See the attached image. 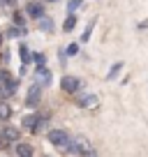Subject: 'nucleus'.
Masks as SVG:
<instances>
[{"label": "nucleus", "instance_id": "obj_2", "mask_svg": "<svg viewBox=\"0 0 148 157\" xmlns=\"http://www.w3.org/2000/svg\"><path fill=\"white\" fill-rule=\"evenodd\" d=\"M49 143H53L56 148H65L69 143V134L65 129H51L49 132Z\"/></svg>", "mask_w": 148, "mask_h": 157}, {"label": "nucleus", "instance_id": "obj_10", "mask_svg": "<svg viewBox=\"0 0 148 157\" xmlns=\"http://www.w3.org/2000/svg\"><path fill=\"white\" fill-rule=\"evenodd\" d=\"M16 155H23V157H33L35 155V150L30 146H25V143H19L16 146Z\"/></svg>", "mask_w": 148, "mask_h": 157}, {"label": "nucleus", "instance_id": "obj_3", "mask_svg": "<svg viewBox=\"0 0 148 157\" xmlns=\"http://www.w3.org/2000/svg\"><path fill=\"white\" fill-rule=\"evenodd\" d=\"M40 99H42V86L35 81V86H30L28 88V95H25V106H37L40 104Z\"/></svg>", "mask_w": 148, "mask_h": 157}, {"label": "nucleus", "instance_id": "obj_18", "mask_svg": "<svg viewBox=\"0 0 148 157\" xmlns=\"http://www.w3.org/2000/svg\"><path fill=\"white\" fill-rule=\"evenodd\" d=\"M65 53H67V56H76V53H79V44H69Z\"/></svg>", "mask_w": 148, "mask_h": 157}, {"label": "nucleus", "instance_id": "obj_22", "mask_svg": "<svg viewBox=\"0 0 148 157\" xmlns=\"http://www.w3.org/2000/svg\"><path fill=\"white\" fill-rule=\"evenodd\" d=\"M2 2H5V5H12V2H14V0H2Z\"/></svg>", "mask_w": 148, "mask_h": 157}, {"label": "nucleus", "instance_id": "obj_23", "mask_svg": "<svg viewBox=\"0 0 148 157\" xmlns=\"http://www.w3.org/2000/svg\"><path fill=\"white\" fill-rule=\"evenodd\" d=\"M0 44H2V37H0Z\"/></svg>", "mask_w": 148, "mask_h": 157}, {"label": "nucleus", "instance_id": "obj_1", "mask_svg": "<svg viewBox=\"0 0 148 157\" xmlns=\"http://www.w3.org/2000/svg\"><path fill=\"white\" fill-rule=\"evenodd\" d=\"M67 152L69 155H95V148L90 146L86 139H76V141H72V143H67Z\"/></svg>", "mask_w": 148, "mask_h": 157}, {"label": "nucleus", "instance_id": "obj_9", "mask_svg": "<svg viewBox=\"0 0 148 157\" xmlns=\"http://www.w3.org/2000/svg\"><path fill=\"white\" fill-rule=\"evenodd\" d=\"M37 23H40V28L44 30V33H51V30H53V21L46 19V16H40V19H37Z\"/></svg>", "mask_w": 148, "mask_h": 157}, {"label": "nucleus", "instance_id": "obj_13", "mask_svg": "<svg viewBox=\"0 0 148 157\" xmlns=\"http://www.w3.org/2000/svg\"><path fill=\"white\" fill-rule=\"evenodd\" d=\"M120 69H123V63H114V65H111V69H109V74H107V78H109V81H111V78H116Z\"/></svg>", "mask_w": 148, "mask_h": 157}, {"label": "nucleus", "instance_id": "obj_15", "mask_svg": "<svg viewBox=\"0 0 148 157\" xmlns=\"http://www.w3.org/2000/svg\"><path fill=\"white\" fill-rule=\"evenodd\" d=\"M35 123H37V116H25V118H23V125H25L28 129H33Z\"/></svg>", "mask_w": 148, "mask_h": 157}, {"label": "nucleus", "instance_id": "obj_24", "mask_svg": "<svg viewBox=\"0 0 148 157\" xmlns=\"http://www.w3.org/2000/svg\"><path fill=\"white\" fill-rule=\"evenodd\" d=\"M49 2H56V0H49Z\"/></svg>", "mask_w": 148, "mask_h": 157}, {"label": "nucleus", "instance_id": "obj_5", "mask_svg": "<svg viewBox=\"0 0 148 157\" xmlns=\"http://www.w3.org/2000/svg\"><path fill=\"white\" fill-rule=\"evenodd\" d=\"M35 81L40 86H49L51 83V72L44 67V65H37V72H35Z\"/></svg>", "mask_w": 148, "mask_h": 157}, {"label": "nucleus", "instance_id": "obj_14", "mask_svg": "<svg viewBox=\"0 0 148 157\" xmlns=\"http://www.w3.org/2000/svg\"><path fill=\"white\" fill-rule=\"evenodd\" d=\"M19 53H21L23 65H28V63H30V51H28V46H19Z\"/></svg>", "mask_w": 148, "mask_h": 157}, {"label": "nucleus", "instance_id": "obj_19", "mask_svg": "<svg viewBox=\"0 0 148 157\" xmlns=\"http://www.w3.org/2000/svg\"><path fill=\"white\" fill-rule=\"evenodd\" d=\"M81 5V0H69V5H67V10H69V14H74V10Z\"/></svg>", "mask_w": 148, "mask_h": 157}, {"label": "nucleus", "instance_id": "obj_17", "mask_svg": "<svg viewBox=\"0 0 148 157\" xmlns=\"http://www.w3.org/2000/svg\"><path fill=\"white\" fill-rule=\"evenodd\" d=\"M93 25H95V21H90V23H88V28L84 30V37H81L84 42H88V39H90V30H93Z\"/></svg>", "mask_w": 148, "mask_h": 157}, {"label": "nucleus", "instance_id": "obj_6", "mask_svg": "<svg viewBox=\"0 0 148 157\" xmlns=\"http://www.w3.org/2000/svg\"><path fill=\"white\" fill-rule=\"evenodd\" d=\"M25 12H28L30 19H40V16H44V5L33 0V2H28V5H25Z\"/></svg>", "mask_w": 148, "mask_h": 157}, {"label": "nucleus", "instance_id": "obj_16", "mask_svg": "<svg viewBox=\"0 0 148 157\" xmlns=\"http://www.w3.org/2000/svg\"><path fill=\"white\" fill-rule=\"evenodd\" d=\"M10 35H12V37H21V35H25V28H23V25H19V28H12Z\"/></svg>", "mask_w": 148, "mask_h": 157}, {"label": "nucleus", "instance_id": "obj_12", "mask_svg": "<svg viewBox=\"0 0 148 157\" xmlns=\"http://www.w3.org/2000/svg\"><path fill=\"white\" fill-rule=\"evenodd\" d=\"M10 116H12V109H10V104L0 102V120H10Z\"/></svg>", "mask_w": 148, "mask_h": 157}, {"label": "nucleus", "instance_id": "obj_25", "mask_svg": "<svg viewBox=\"0 0 148 157\" xmlns=\"http://www.w3.org/2000/svg\"><path fill=\"white\" fill-rule=\"evenodd\" d=\"M0 86H2V83H0Z\"/></svg>", "mask_w": 148, "mask_h": 157}, {"label": "nucleus", "instance_id": "obj_21", "mask_svg": "<svg viewBox=\"0 0 148 157\" xmlns=\"http://www.w3.org/2000/svg\"><path fill=\"white\" fill-rule=\"evenodd\" d=\"M35 63H37V65H44V56L37 53V56H35Z\"/></svg>", "mask_w": 148, "mask_h": 157}, {"label": "nucleus", "instance_id": "obj_7", "mask_svg": "<svg viewBox=\"0 0 148 157\" xmlns=\"http://www.w3.org/2000/svg\"><path fill=\"white\" fill-rule=\"evenodd\" d=\"M97 104H99L97 95H86V97L79 99V106H81V109H95Z\"/></svg>", "mask_w": 148, "mask_h": 157}, {"label": "nucleus", "instance_id": "obj_20", "mask_svg": "<svg viewBox=\"0 0 148 157\" xmlns=\"http://www.w3.org/2000/svg\"><path fill=\"white\" fill-rule=\"evenodd\" d=\"M14 23H19V25H23V16H21V14H19V12H16V14H14Z\"/></svg>", "mask_w": 148, "mask_h": 157}, {"label": "nucleus", "instance_id": "obj_8", "mask_svg": "<svg viewBox=\"0 0 148 157\" xmlns=\"http://www.w3.org/2000/svg\"><path fill=\"white\" fill-rule=\"evenodd\" d=\"M2 139H5V141H19V129L16 127H5L2 129Z\"/></svg>", "mask_w": 148, "mask_h": 157}, {"label": "nucleus", "instance_id": "obj_4", "mask_svg": "<svg viewBox=\"0 0 148 157\" xmlns=\"http://www.w3.org/2000/svg\"><path fill=\"white\" fill-rule=\"evenodd\" d=\"M60 88L65 90V93H76V90L81 88V81L76 76H63V81H60Z\"/></svg>", "mask_w": 148, "mask_h": 157}, {"label": "nucleus", "instance_id": "obj_11", "mask_svg": "<svg viewBox=\"0 0 148 157\" xmlns=\"http://www.w3.org/2000/svg\"><path fill=\"white\" fill-rule=\"evenodd\" d=\"M74 25H76V16H74V14H69L67 19H65V23H63V30H65V33H72V30H74Z\"/></svg>", "mask_w": 148, "mask_h": 157}]
</instances>
